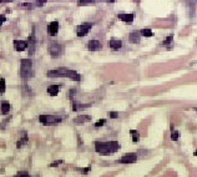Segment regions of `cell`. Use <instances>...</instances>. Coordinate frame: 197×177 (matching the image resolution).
I'll return each instance as SVG.
<instances>
[{
    "label": "cell",
    "instance_id": "6da1fadb",
    "mask_svg": "<svg viewBox=\"0 0 197 177\" xmlns=\"http://www.w3.org/2000/svg\"><path fill=\"white\" fill-rule=\"evenodd\" d=\"M46 76L48 77H67V79H71L74 81H80L81 80V76L77 71L65 69V67L56 69V70H50V71L46 72Z\"/></svg>",
    "mask_w": 197,
    "mask_h": 177
},
{
    "label": "cell",
    "instance_id": "7a4b0ae2",
    "mask_svg": "<svg viewBox=\"0 0 197 177\" xmlns=\"http://www.w3.org/2000/svg\"><path fill=\"white\" fill-rule=\"evenodd\" d=\"M119 148H120V143L117 141H108V142L97 141V142H95V150H96V152L100 153V155H104V156L111 155V153L116 152Z\"/></svg>",
    "mask_w": 197,
    "mask_h": 177
},
{
    "label": "cell",
    "instance_id": "3957f363",
    "mask_svg": "<svg viewBox=\"0 0 197 177\" xmlns=\"http://www.w3.org/2000/svg\"><path fill=\"white\" fill-rule=\"evenodd\" d=\"M31 69H33V62L29 59H23L20 64V76L28 79L31 75Z\"/></svg>",
    "mask_w": 197,
    "mask_h": 177
},
{
    "label": "cell",
    "instance_id": "277c9868",
    "mask_svg": "<svg viewBox=\"0 0 197 177\" xmlns=\"http://www.w3.org/2000/svg\"><path fill=\"white\" fill-rule=\"evenodd\" d=\"M39 121L43 124V125H57L62 121L61 117H57V116H54V115H40L39 116Z\"/></svg>",
    "mask_w": 197,
    "mask_h": 177
},
{
    "label": "cell",
    "instance_id": "5b68a950",
    "mask_svg": "<svg viewBox=\"0 0 197 177\" xmlns=\"http://www.w3.org/2000/svg\"><path fill=\"white\" fill-rule=\"evenodd\" d=\"M91 28H92V24L84 23V24H81V25H79L76 28V35L77 36H85V35H87V33L90 31Z\"/></svg>",
    "mask_w": 197,
    "mask_h": 177
},
{
    "label": "cell",
    "instance_id": "8992f818",
    "mask_svg": "<svg viewBox=\"0 0 197 177\" xmlns=\"http://www.w3.org/2000/svg\"><path fill=\"white\" fill-rule=\"evenodd\" d=\"M49 54H50L53 57L60 56V54H61V46H60V44H57V43H51V44H49Z\"/></svg>",
    "mask_w": 197,
    "mask_h": 177
},
{
    "label": "cell",
    "instance_id": "52a82bcc",
    "mask_svg": "<svg viewBox=\"0 0 197 177\" xmlns=\"http://www.w3.org/2000/svg\"><path fill=\"white\" fill-rule=\"evenodd\" d=\"M137 156L135 153H126L120 158V163H134L136 162Z\"/></svg>",
    "mask_w": 197,
    "mask_h": 177
},
{
    "label": "cell",
    "instance_id": "ba28073f",
    "mask_svg": "<svg viewBox=\"0 0 197 177\" xmlns=\"http://www.w3.org/2000/svg\"><path fill=\"white\" fill-rule=\"evenodd\" d=\"M59 31V23L57 21H53L48 25V34L50 36H55Z\"/></svg>",
    "mask_w": 197,
    "mask_h": 177
},
{
    "label": "cell",
    "instance_id": "9c48e42d",
    "mask_svg": "<svg viewBox=\"0 0 197 177\" xmlns=\"http://www.w3.org/2000/svg\"><path fill=\"white\" fill-rule=\"evenodd\" d=\"M14 48L16 51H24L28 48V43L23 40H14Z\"/></svg>",
    "mask_w": 197,
    "mask_h": 177
},
{
    "label": "cell",
    "instance_id": "30bf717a",
    "mask_svg": "<svg viewBox=\"0 0 197 177\" xmlns=\"http://www.w3.org/2000/svg\"><path fill=\"white\" fill-rule=\"evenodd\" d=\"M87 48L90 51H97V50L101 49V43L97 41V40H91V41H89Z\"/></svg>",
    "mask_w": 197,
    "mask_h": 177
},
{
    "label": "cell",
    "instance_id": "8fae6325",
    "mask_svg": "<svg viewBox=\"0 0 197 177\" xmlns=\"http://www.w3.org/2000/svg\"><path fill=\"white\" fill-rule=\"evenodd\" d=\"M134 18V14H119V19L126 24H132Z\"/></svg>",
    "mask_w": 197,
    "mask_h": 177
},
{
    "label": "cell",
    "instance_id": "7c38bea8",
    "mask_svg": "<svg viewBox=\"0 0 197 177\" xmlns=\"http://www.w3.org/2000/svg\"><path fill=\"white\" fill-rule=\"evenodd\" d=\"M28 141H29V138H28V134H26L25 131H23V134H21V136H20V138H19V141H18V143H16V147H18V148L23 147L24 145H26V143H28Z\"/></svg>",
    "mask_w": 197,
    "mask_h": 177
},
{
    "label": "cell",
    "instance_id": "4fadbf2b",
    "mask_svg": "<svg viewBox=\"0 0 197 177\" xmlns=\"http://www.w3.org/2000/svg\"><path fill=\"white\" fill-rule=\"evenodd\" d=\"M59 91H60V86L59 85H50L48 87V94L50 96H56L59 94Z\"/></svg>",
    "mask_w": 197,
    "mask_h": 177
},
{
    "label": "cell",
    "instance_id": "5bb4252c",
    "mask_svg": "<svg viewBox=\"0 0 197 177\" xmlns=\"http://www.w3.org/2000/svg\"><path fill=\"white\" fill-rule=\"evenodd\" d=\"M29 54L30 55H33L34 54V50H35V34H34V31L31 33V36L29 38Z\"/></svg>",
    "mask_w": 197,
    "mask_h": 177
},
{
    "label": "cell",
    "instance_id": "9a60e30c",
    "mask_svg": "<svg viewBox=\"0 0 197 177\" xmlns=\"http://www.w3.org/2000/svg\"><path fill=\"white\" fill-rule=\"evenodd\" d=\"M90 120H91V116H89V115H80V116H77V117L74 119V122H75L76 125H79V124L87 122V121H90Z\"/></svg>",
    "mask_w": 197,
    "mask_h": 177
},
{
    "label": "cell",
    "instance_id": "2e32d148",
    "mask_svg": "<svg viewBox=\"0 0 197 177\" xmlns=\"http://www.w3.org/2000/svg\"><path fill=\"white\" fill-rule=\"evenodd\" d=\"M140 36H141V34H140L139 31H134V33H131V34H130V36H129L130 43H132V44H137V43H140Z\"/></svg>",
    "mask_w": 197,
    "mask_h": 177
},
{
    "label": "cell",
    "instance_id": "e0dca14e",
    "mask_svg": "<svg viewBox=\"0 0 197 177\" xmlns=\"http://www.w3.org/2000/svg\"><path fill=\"white\" fill-rule=\"evenodd\" d=\"M109 46H110L111 49H114V50H117V49H120V48L122 46V43H121L120 40H115V39H112V40H110V41H109Z\"/></svg>",
    "mask_w": 197,
    "mask_h": 177
},
{
    "label": "cell",
    "instance_id": "ac0fdd59",
    "mask_svg": "<svg viewBox=\"0 0 197 177\" xmlns=\"http://www.w3.org/2000/svg\"><path fill=\"white\" fill-rule=\"evenodd\" d=\"M10 109H11V106H10L9 102H7V101H3V102H2V112H3V114H5V115L9 114Z\"/></svg>",
    "mask_w": 197,
    "mask_h": 177
},
{
    "label": "cell",
    "instance_id": "d6986e66",
    "mask_svg": "<svg viewBox=\"0 0 197 177\" xmlns=\"http://www.w3.org/2000/svg\"><path fill=\"white\" fill-rule=\"evenodd\" d=\"M140 34H141L142 36H146V38H150V36H152V35H153V33H152V30H151V29H142Z\"/></svg>",
    "mask_w": 197,
    "mask_h": 177
},
{
    "label": "cell",
    "instance_id": "ffe728a7",
    "mask_svg": "<svg viewBox=\"0 0 197 177\" xmlns=\"http://www.w3.org/2000/svg\"><path fill=\"white\" fill-rule=\"evenodd\" d=\"M130 134H131V136H132V141H134V142H137V141H139V138H140L139 132H137V131H135V130H131V131H130Z\"/></svg>",
    "mask_w": 197,
    "mask_h": 177
},
{
    "label": "cell",
    "instance_id": "44dd1931",
    "mask_svg": "<svg viewBox=\"0 0 197 177\" xmlns=\"http://www.w3.org/2000/svg\"><path fill=\"white\" fill-rule=\"evenodd\" d=\"M5 93V80L3 77H0V94Z\"/></svg>",
    "mask_w": 197,
    "mask_h": 177
},
{
    "label": "cell",
    "instance_id": "7402d4cb",
    "mask_svg": "<svg viewBox=\"0 0 197 177\" xmlns=\"http://www.w3.org/2000/svg\"><path fill=\"white\" fill-rule=\"evenodd\" d=\"M172 40H173V36H172V35H168V36H167V38L163 40L162 45H163V46H167V45H170V44L172 43Z\"/></svg>",
    "mask_w": 197,
    "mask_h": 177
},
{
    "label": "cell",
    "instance_id": "603a6c76",
    "mask_svg": "<svg viewBox=\"0 0 197 177\" xmlns=\"http://www.w3.org/2000/svg\"><path fill=\"white\" fill-rule=\"evenodd\" d=\"M14 177H31V176H30L29 172H26V171H20V172H18Z\"/></svg>",
    "mask_w": 197,
    "mask_h": 177
},
{
    "label": "cell",
    "instance_id": "cb8c5ba5",
    "mask_svg": "<svg viewBox=\"0 0 197 177\" xmlns=\"http://www.w3.org/2000/svg\"><path fill=\"white\" fill-rule=\"evenodd\" d=\"M171 140H172V141H177V140H178V132H177V131H172V134H171Z\"/></svg>",
    "mask_w": 197,
    "mask_h": 177
},
{
    "label": "cell",
    "instance_id": "d4e9b609",
    "mask_svg": "<svg viewBox=\"0 0 197 177\" xmlns=\"http://www.w3.org/2000/svg\"><path fill=\"white\" fill-rule=\"evenodd\" d=\"M80 5H85V4H91L94 3V0H77Z\"/></svg>",
    "mask_w": 197,
    "mask_h": 177
},
{
    "label": "cell",
    "instance_id": "484cf974",
    "mask_svg": "<svg viewBox=\"0 0 197 177\" xmlns=\"http://www.w3.org/2000/svg\"><path fill=\"white\" fill-rule=\"evenodd\" d=\"M105 124V120L104 119H101V120H98L96 124H95V127H100V126H103Z\"/></svg>",
    "mask_w": 197,
    "mask_h": 177
},
{
    "label": "cell",
    "instance_id": "4316f807",
    "mask_svg": "<svg viewBox=\"0 0 197 177\" xmlns=\"http://www.w3.org/2000/svg\"><path fill=\"white\" fill-rule=\"evenodd\" d=\"M45 3H46V0H36L35 5H36V7H43Z\"/></svg>",
    "mask_w": 197,
    "mask_h": 177
},
{
    "label": "cell",
    "instance_id": "83f0119b",
    "mask_svg": "<svg viewBox=\"0 0 197 177\" xmlns=\"http://www.w3.org/2000/svg\"><path fill=\"white\" fill-rule=\"evenodd\" d=\"M77 171H79V172H81V173H89L90 167H86V168H77Z\"/></svg>",
    "mask_w": 197,
    "mask_h": 177
},
{
    "label": "cell",
    "instance_id": "f1b7e54d",
    "mask_svg": "<svg viewBox=\"0 0 197 177\" xmlns=\"http://www.w3.org/2000/svg\"><path fill=\"white\" fill-rule=\"evenodd\" d=\"M62 162H64V161H62V160H57V161H56V162H54V163H51V165H50V166H51V167H55V166H57V165H61V163H62Z\"/></svg>",
    "mask_w": 197,
    "mask_h": 177
},
{
    "label": "cell",
    "instance_id": "f546056e",
    "mask_svg": "<svg viewBox=\"0 0 197 177\" xmlns=\"http://www.w3.org/2000/svg\"><path fill=\"white\" fill-rule=\"evenodd\" d=\"M109 116H110L111 119H116V117L119 116V114H117V112H110V114H109Z\"/></svg>",
    "mask_w": 197,
    "mask_h": 177
},
{
    "label": "cell",
    "instance_id": "4dcf8cb0",
    "mask_svg": "<svg viewBox=\"0 0 197 177\" xmlns=\"http://www.w3.org/2000/svg\"><path fill=\"white\" fill-rule=\"evenodd\" d=\"M5 20H7V18H5L4 15H0V25H3Z\"/></svg>",
    "mask_w": 197,
    "mask_h": 177
},
{
    "label": "cell",
    "instance_id": "1f68e13d",
    "mask_svg": "<svg viewBox=\"0 0 197 177\" xmlns=\"http://www.w3.org/2000/svg\"><path fill=\"white\" fill-rule=\"evenodd\" d=\"M31 7H33L31 4H23L21 5V8H31Z\"/></svg>",
    "mask_w": 197,
    "mask_h": 177
},
{
    "label": "cell",
    "instance_id": "d6a6232c",
    "mask_svg": "<svg viewBox=\"0 0 197 177\" xmlns=\"http://www.w3.org/2000/svg\"><path fill=\"white\" fill-rule=\"evenodd\" d=\"M197 3V0H188V4H192V5H195Z\"/></svg>",
    "mask_w": 197,
    "mask_h": 177
},
{
    "label": "cell",
    "instance_id": "836d02e7",
    "mask_svg": "<svg viewBox=\"0 0 197 177\" xmlns=\"http://www.w3.org/2000/svg\"><path fill=\"white\" fill-rule=\"evenodd\" d=\"M8 2H13V0H0V3H8Z\"/></svg>",
    "mask_w": 197,
    "mask_h": 177
},
{
    "label": "cell",
    "instance_id": "e575fe53",
    "mask_svg": "<svg viewBox=\"0 0 197 177\" xmlns=\"http://www.w3.org/2000/svg\"><path fill=\"white\" fill-rule=\"evenodd\" d=\"M108 2H109V3H114V2H115V0H108Z\"/></svg>",
    "mask_w": 197,
    "mask_h": 177
},
{
    "label": "cell",
    "instance_id": "d590c367",
    "mask_svg": "<svg viewBox=\"0 0 197 177\" xmlns=\"http://www.w3.org/2000/svg\"><path fill=\"white\" fill-rule=\"evenodd\" d=\"M195 156H197V150H196V151H195Z\"/></svg>",
    "mask_w": 197,
    "mask_h": 177
}]
</instances>
